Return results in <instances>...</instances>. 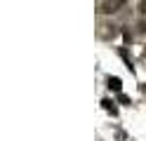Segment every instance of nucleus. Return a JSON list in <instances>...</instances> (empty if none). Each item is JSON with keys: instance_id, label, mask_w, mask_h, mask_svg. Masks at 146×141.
Instances as JSON below:
<instances>
[{"instance_id": "f257e3e1", "label": "nucleus", "mask_w": 146, "mask_h": 141, "mask_svg": "<svg viewBox=\"0 0 146 141\" xmlns=\"http://www.w3.org/2000/svg\"><path fill=\"white\" fill-rule=\"evenodd\" d=\"M125 3H127V0H104L99 12H104V14H115V12H118V9H120Z\"/></svg>"}, {"instance_id": "1a4fd4ad", "label": "nucleus", "mask_w": 146, "mask_h": 141, "mask_svg": "<svg viewBox=\"0 0 146 141\" xmlns=\"http://www.w3.org/2000/svg\"><path fill=\"white\" fill-rule=\"evenodd\" d=\"M139 12L146 14V0H141V3H139Z\"/></svg>"}, {"instance_id": "39448f33", "label": "nucleus", "mask_w": 146, "mask_h": 141, "mask_svg": "<svg viewBox=\"0 0 146 141\" xmlns=\"http://www.w3.org/2000/svg\"><path fill=\"white\" fill-rule=\"evenodd\" d=\"M102 106H104V108H106L108 113H113V115H115V108L111 106V101H108V99H104V101H102Z\"/></svg>"}, {"instance_id": "f03ea898", "label": "nucleus", "mask_w": 146, "mask_h": 141, "mask_svg": "<svg viewBox=\"0 0 146 141\" xmlns=\"http://www.w3.org/2000/svg\"><path fill=\"white\" fill-rule=\"evenodd\" d=\"M115 33H118V28H115V26L104 24V26H102V31H99V38H104V40H111V38H115Z\"/></svg>"}, {"instance_id": "423d86ee", "label": "nucleus", "mask_w": 146, "mask_h": 141, "mask_svg": "<svg viewBox=\"0 0 146 141\" xmlns=\"http://www.w3.org/2000/svg\"><path fill=\"white\" fill-rule=\"evenodd\" d=\"M120 33H123V40H125V42H130V40H132V33H130V31H127V28H123V31H120Z\"/></svg>"}, {"instance_id": "7ed1b4c3", "label": "nucleus", "mask_w": 146, "mask_h": 141, "mask_svg": "<svg viewBox=\"0 0 146 141\" xmlns=\"http://www.w3.org/2000/svg\"><path fill=\"white\" fill-rule=\"evenodd\" d=\"M120 87H123V80L120 78H108V89H113V92H120Z\"/></svg>"}, {"instance_id": "20e7f679", "label": "nucleus", "mask_w": 146, "mask_h": 141, "mask_svg": "<svg viewBox=\"0 0 146 141\" xmlns=\"http://www.w3.org/2000/svg\"><path fill=\"white\" fill-rule=\"evenodd\" d=\"M120 56L125 59V64H127V68L132 71V61H130V54H127V50H120Z\"/></svg>"}, {"instance_id": "6e6552de", "label": "nucleus", "mask_w": 146, "mask_h": 141, "mask_svg": "<svg viewBox=\"0 0 146 141\" xmlns=\"http://www.w3.org/2000/svg\"><path fill=\"white\" fill-rule=\"evenodd\" d=\"M137 31H139V33H146V21H139V26H137Z\"/></svg>"}, {"instance_id": "0eeeda50", "label": "nucleus", "mask_w": 146, "mask_h": 141, "mask_svg": "<svg viewBox=\"0 0 146 141\" xmlns=\"http://www.w3.org/2000/svg\"><path fill=\"white\" fill-rule=\"evenodd\" d=\"M118 101H120L123 106H130V97H125V94H120V97H118Z\"/></svg>"}]
</instances>
